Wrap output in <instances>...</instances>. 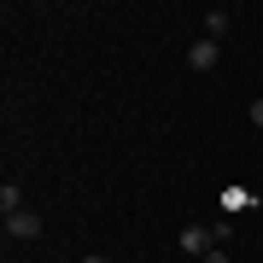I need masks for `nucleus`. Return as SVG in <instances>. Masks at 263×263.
<instances>
[{
	"label": "nucleus",
	"instance_id": "1a4fd4ad",
	"mask_svg": "<svg viewBox=\"0 0 263 263\" xmlns=\"http://www.w3.org/2000/svg\"><path fill=\"white\" fill-rule=\"evenodd\" d=\"M82 263H111V257H100V252H88V257H82Z\"/></svg>",
	"mask_w": 263,
	"mask_h": 263
},
{
	"label": "nucleus",
	"instance_id": "423d86ee",
	"mask_svg": "<svg viewBox=\"0 0 263 263\" xmlns=\"http://www.w3.org/2000/svg\"><path fill=\"white\" fill-rule=\"evenodd\" d=\"M222 205H228V211H257V193H240V187H228V193H222Z\"/></svg>",
	"mask_w": 263,
	"mask_h": 263
},
{
	"label": "nucleus",
	"instance_id": "20e7f679",
	"mask_svg": "<svg viewBox=\"0 0 263 263\" xmlns=\"http://www.w3.org/2000/svg\"><path fill=\"white\" fill-rule=\"evenodd\" d=\"M228 24H234V12H222V6H211V12H205V35H211V41H222V35H228Z\"/></svg>",
	"mask_w": 263,
	"mask_h": 263
},
{
	"label": "nucleus",
	"instance_id": "0eeeda50",
	"mask_svg": "<svg viewBox=\"0 0 263 263\" xmlns=\"http://www.w3.org/2000/svg\"><path fill=\"white\" fill-rule=\"evenodd\" d=\"M246 117H252V129H263V94H257L252 105H246Z\"/></svg>",
	"mask_w": 263,
	"mask_h": 263
},
{
	"label": "nucleus",
	"instance_id": "f03ea898",
	"mask_svg": "<svg viewBox=\"0 0 263 263\" xmlns=\"http://www.w3.org/2000/svg\"><path fill=\"white\" fill-rule=\"evenodd\" d=\"M216 59H222V41H211V35H199L187 47V65L193 70H216Z\"/></svg>",
	"mask_w": 263,
	"mask_h": 263
},
{
	"label": "nucleus",
	"instance_id": "f257e3e1",
	"mask_svg": "<svg viewBox=\"0 0 263 263\" xmlns=\"http://www.w3.org/2000/svg\"><path fill=\"white\" fill-rule=\"evenodd\" d=\"M6 240H41V216L29 211V205L12 211V216H6Z\"/></svg>",
	"mask_w": 263,
	"mask_h": 263
},
{
	"label": "nucleus",
	"instance_id": "7ed1b4c3",
	"mask_svg": "<svg viewBox=\"0 0 263 263\" xmlns=\"http://www.w3.org/2000/svg\"><path fill=\"white\" fill-rule=\"evenodd\" d=\"M211 246H216V234H211V222H187V228H181V252H199V257H205Z\"/></svg>",
	"mask_w": 263,
	"mask_h": 263
},
{
	"label": "nucleus",
	"instance_id": "39448f33",
	"mask_svg": "<svg viewBox=\"0 0 263 263\" xmlns=\"http://www.w3.org/2000/svg\"><path fill=\"white\" fill-rule=\"evenodd\" d=\"M0 211H24V187H18V181H6V187H0Z\"/></svg>",
	"mask_w": 263,
	"mask_h": 263
},
{
	"label": "nucleus",
	"instance_id": "6e6552de",
	"mask_svg": "<svg viewBox=\"0 0 263 263\" xmlns=\"http://www.w3.org/2000/svg\"><path fill=\"white\" fill-rule=\"evenodd\" d=\"M205 263H228V252H205Z\"/></svg>",
	"mask_w": 263,
	"mask_h": 263
}]
</instances>
